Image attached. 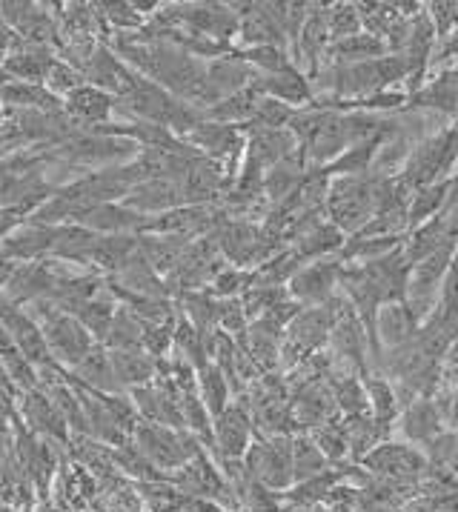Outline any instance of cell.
Returning a JSON list of instances; mask_svg holds the SVG:
<instances>
[{
  "mask_svg": "<svg viewBox=\"0 0 458 512\" xmlns=\"http://www.w3.org/2000/svg\"><path fill=\"white\" fill-rule=\"evenodd\" d=\"M250 475L267 490H287L292 481V438L281 435L270 444H255L247 452Z\"/></svg>",
  "mask_w": 458,
  "mask_h": 512,
  "instance_id": "cell-1",
  "label": "cell"
},
{
  "mask_svg": "<svg viewBox=\"0 0 458 512\" xmlns=\"http://www.w3.org/2000/svg\"><path fill=\"white\" fill-rule=\"evenodd\" d=\"M361 464L381 475V481H416L421 472H427V458L404 444H378L361 458Z\"/></svg>",
  "mask_w": 458,
  "mask_h": 512,
  "instance_id": "cell-2",
  "label": "cell"
},
{
  "mask_svg": "<svg viewBox=\"0 0 458 512\" xmlns=\"http://www.w3.org/2000/svg\"><path fill=\"white\" fill-rule=\"evenodd\" d=\"M341 315H335L330 307H315V309H304L292 318L290 324V338H287V355L292 352V361L298 358H307L313 349H318L327 338L330 332L338 324Z\"/></svg>",
  "mask_w": 458,
  "mask_h": 512,
  "instance_id": "cell-3",
  "label": "cell"
},
{
  "mask_svg": "<svg viewBox=\"0 0 458 512\" xmlns=\"http://www.w3.org/2000/svg\"><path fill=\"white\" fill-rule=\"evenodd\" d=\"M138 441H141V452L149 461L161 464V467H181L189 458L201 455L195 450V444L187 438H178L172 432L161 430V427H141L138 430Z\"/></svg>",
  "mask_w": 458,
  "mask_h": 512,
  "instance_id": "cell-4",
  "label": "cell"
},
{
  "mask_svg": "<svg viewBox=\"0 0 458 512\" xmlns=\"http://www.w3.org/2000/svg\"><path fill=\"white\" fill-rule=\"evenodd\" d=\"M341 278V264L338 261H321L313 267H304L295 272L292 278V295L301 298V301H310V304H321V301H330L333 295L335 281Z\"/></svg>",
  "mask_w": 458,
  "mask_h": 512,
  "instance_id": "cell-5",
  "label": "cell"
},
{
  "mask_svg": "<svg viewBox=\"0 0 458 512\" xmlns=\"http://www.w3.org/2000/svg\"><path fill=\"white\" fill-rule=\"evenodd\" d=\"M338 410L335 407V395L327 387H321L318 381H310L301 395H298V401H295V407H292V415H295V421L301 424V427H321V424H327V421H333V412Z\"/></svg>",
  "mask_w": 458,
  "mask_h": 512,
  "instance_id": "cell-6",
  "label": "cell"
},
{
  "mask_svg": "<svg viewBox=\"0 0 458 512\" xmlns=\"http://www.w3.org/2000/svg\"><path fill=\"white\" fill-rule=\"evenodd\" d=\"M215 435H218V444L221 452L232 458H244L247 452V441H250V418L241 407H227V410L218 415V424H215Z\"/></svg>",
  "mask_w": 458,
  "mask_h": 512,
  "instance_id": "cell-7",
  "label": "cell"
},
{
  "mask_svg": "<svg viewBox=\"0 0 458 512\" xmlns=\"http://www.w3.org/2000/svg\"><path fill=\"white\" fill-rule=\"evenodd\" d=\"M0 318H3V324L6 329L15 335V341L21 344L23 355H26V361L32 358V361H46V341H43V335L35 329V324L21 315L15 307H9V304H3L0 301Z\"/></svg>",
  "mask_w": 458,
  "mask_h": 512,
  "instance_id": "cell-8",
  "label": "cell"
},
{
  "mask_svg": "<svg viewBox=\"0 0 458 512\" xmlns=\"http://www.w3.org/2000/svg\"><path fill=\"white\" fill-rule=\"evenodd\" d=\"M404 435L416 444H430L433 438L441 435V415H438L436 404L427 398L413 401L407 412H404Z\"/></svg>",
  "mask_w": 458,
  "mask_h": 512,
  "instance_id": "cell-9",
  "label": "cell"
},
{
  "mask_svg": "<svg viewBox=\"0 0 458 512\" xmlns=\"http://www.w3.org/2000/svg\"><path fill=\"white\" fill-rule=\"evenodd\" d=\"M46 338H49V347L58 349L63 358H69V361H81L86 352H89V338H86L84 329L78 327L72 318L55 315L49 321Z\"/></svg>",
  "mask_w": 458,
  "mask_h": 512,
  "instance_id": "cell-10",
  "label": "cell"
},
{
  "mask_svg": "<svg viewBox=\"0 0 458 512\" xmlns=\"http://www.w3.org/2000/svg\"><path fill=\"white\" fill-rule=\"evenodd\" d=\"M321 472H327V455L315 447L313 438H295L292 441V478L301 484Z\"/></svg>",
  "mask_w": 458,
  "mask_h": 512,
  "instance_id": "cell-11",
  "label": "cell"
},
{
  "mask_svg": "<svg viewBox=\"0 0 458 512\" xmlns=\"http://www.w3.org/2000/svg\"><path fill=\"white\" fill-rule=\"evenodd\" d=\"M255 89H264V92H270L275 101L281 103H301V101H310V86L307 81L301 78V75H295L292 69L287 72H278V75H270V78H264L261 86H255Z\"/></svg>",
  "mask_w": 458,
  "mask_h": 512,
  "instance_id": "cell-12",
  "label": "cell"
},
{
  "mask_svg": "<svg viewBox=\"0 0 458 512\" xmlns=\"http://www.w3.org/2000/svg\"><path fill=\"white\" fill-rule=\"evenodd\" d=\"M413 327H416V315L410 312L407 304H387V309H381L378 329L387 338V344L401 347L407 341V335L413 332Z\"/></svg>",
  "mask_w": 458,
  "mask_h": 512,
  "instance_id": "cell-13",
  "label": "cell"
},
{
  "mask_svg": "<svg viewBox=\"0 0 458 512\" xmlns=\"http://www.w3.org/2000/svg\"><path fill=\"white\" fill-rule=\"evenodd\" d=\"M301 49H304V58L307 63L315 69V61H318V55L327 49V43H330V21H327V12L324 9H318L313 12L304 26H301Z\"/></svg>",
  "mask_w": 458,
  "mask_h": 512,
  "instance_id": "cell-14",
  "label": "cell"
},
{
  "mask_svg": "<svg viewBox=\"0 0 458 512\" xmlns=\"http://www.w3.org/2000/svg\"><path fill=\"white\" fill-rule=\"evenodd\" d=\"M384 52V41L375 38V35H353V38H344V41H335L333 55H338V63H361V61H375L381 58Z\"/></svg>",
  "mask_w": 458,
  "mask_h": 512,
  "instance_id": "cell-15",
  "label": "cell"
},
{
  "mask_svg": "<svg viewBox=\"0 0 458 512\" xmlns=\"http://www.w3.org/2000/svg\"><path fill=\"white\" fill-rule=\"evenodd\" d=\"M184 192L181 186L167 184V181H149L138 189V195L129 198V204L141 206V209H167V206L181 204Z\"/></svg>",
  "mask_w": 458,
  "mask_h": 512,
  "instance_id": "cell-16",
  "label": "cell"
},
{
  "mask_svg": "<svg viewBox=\"0 0 458 512\" xmlns=\"http://www.w3.org/2000/svg\"><path fill=\"white\" fill-rule=\"evenodd\" d=\"M247 78H250L247 66L235 61L212 63V69L207 72L209 89H212V95H215V98H218V95H224V92H238V89L247 83Z\"/></svg>",
  "mask_w": 458,
  "mask_h": 512,
  "instance_id": "cell-17",
  "label": "cell"
},
{
  "mask_svg": "<svg viewBox=\"0 0 458 512\" xmlns=\"http://www.w3.org/2000/svg\"><path fill=\"white\" fill-rule=\"evenodd\" d=\"M341 246V229L327 224H313V229L301 238V244L295 249V255L304 261V258H318L324 252H333Z\"/></svg>",
  "mask_w": 458,
  "mask_h": 512,
  "instance_id": "cell-18",
  "label": "cell"
},
{
  "mask_svg": "<svg viewBox=\"0 0 458 512\" xmlns=\"http://www.w3.org/2000/svg\"><path fill=\"white\" fill-rule=\"evenodd\" d=\"M447 192H450L447 181L418 189V195L413 198V206L407 209V218H410V224L418 226L421 221H427V218H436V212L441 209V204H447V198H444Z\"/></svg>",
  "mask_w": 458,
  "mask_h": 512,
  "instance_id": "cell-19",
  "label": "cell"
},
{
  "mask_svg": "<svg viewBox=\"0 0 458 512\" xmlns=\"http://www.w3.org/2000/svg\"><path fill=\"white\" fill-rule=\"evenodd\" d=\"M112 367H115V375L121 381H129V384H141V381L152 378V361L141 352H132V349H118L112 355Z\"/></svg>",
  "mask_w": 458,
  "mask_h": 512,
  "instance_id": "cell-20",
  "label": "cell"
},
{
  "mask_svg": "<svg viewBox=\"0 0 458 512\" xmlns=\"http://www.w3.org/2000/svg\"><path fill=\"white\" fill-rule=\"evenodd\" d=\"M313 441L318 450L327 455V461L333 458L338 461L344 452L350 450V441H347V427L341 424V421H327V424H321V427H315L313 430Z\"/></svg>",
  "mask_w": 458,
  "mask_h": 512,
  "instance_id": "cell-21",
  "label": "cell"
},
{
  "mask_svg": "<svg viewBox=\"0 0 458 512\" xmlns=\"http://www.w3.org/2000/svg\"><path fill=\"white\" fill-rule=\"evenodd\" d=\"M335 481H338V475L335 472H321V475H315L310 481H301L295 490L290 492V501L295 504H318V501H327V495L335 490Z\"/></svg>",
  "mask_w": 458,
  "mask_h": 512,
  "instance_id": "cell-22",
  "label": "cell"
},
{
  "mask_svg": "<svg viewBox=\"0 0 458 512\" xmlns=\"http://www.w3.org/2000/svg\"><path fill=\"white\" fill-rule=\"evenodd\" d=\"M335 407L341 412H347L350 418H355V415H364V410H367V392H364V387L358 384V378H341L338 384H335Z\"/></svg>",
  "mask_w": 458,
  "mask_h": 512,
  "instance_id": "cell-23",
  "label": "cell"
},
{
  "mask_svg": "<svg viewBox=\"0 0 458 512\" xmlns=\"http://www.w3.org/2000/svg\"><path fill=\"white\" fill-rule=\"evenodd\" d=\"M192 141L195 144H201L209 152H215V155H221V152H229V149H235L238 144V135H235V129L232 126H198L195 132H192Z\"/></svg>",
  "mask_w": 458,
  "mask_h": 512,
  "instance_id": "cell-24",
  "label": "cell"
},
{
  "mask_svg": "<svg viewBox=\"0 0 458 512\" xmlns=\"http://www.w3.org/2000/svg\"><path fill=\"white\" fill-rule=\"evenodd\" d=\"M367 398L373 401L375 421L387 427V421H390L398 410L396 392L390 390V384H387V381H381V378H370V381H367Z\"/></svg>",
  "mask_w": 458,
  "mask_h": 512,
  "instance_id": "cell-25",
  "label": "cell"
},
{
  "mask_svg": "<svg viewBox=\"0 0 458 512\" xmlns=\"http://www.w3.org/2000/svg\"><path fill=\"white\" fill-rule=\"evenodd\" d=\"M69 106L75 115H81L86 121H98V118H106V112H109V98L95 89H78V92H72Z\"/></svg>",
  "mask_w": 458,
  "mask_h": 512,
  "instance_id": "cell-26",
  "label": "cell"
},
{
  "mask_svg": "<svg viewBox=\"0 0 458 512\" xmlns=\"http://www.w3.org/2000/svg\"><path fill=\"white\" fill-rule=\"evenodd\" d=\"M52 287V278L46 275V269L43 267H23L21 272H15V278H12V295L15 298H32V295H38L43 289Z\"/></svg>",
  "mask_w": 458,
  "mask_h": 512,
  "instance_id": "cell-27",
  "label": "cell"
},
{
  "mask_svg": "<svg viewBox=\"0 0 458 512\" xmlns=\"http://www.w3.org/2000/svg\"><path fill=\"white\" fill-rule=\"evenodd\" d=\"M327 21H330V38L344 41V38L358 35L361 15H358V6H333L327 9Z\"/></svg>",
  "mask_w": 458,
  "mask_h": 512,
  "instance_id": "cell-28",
  "label": "cell"
},
{
  "mask_svg": "<svg viewBox=\"0 0 458 512\" xmlns=\"http://www.w3.org/2000/svg\"><path fill=\"white\" fill-rule=\"evenodd\" d=\"M201 384H204V401H207L209 412H212V415H221V412L227 410V384H224L221 369L218 367L204 369Z\"/></svg>",
  "mask_w": 458,
  "mask_h": 512,
  "instance_id": "cell-29",
  "label": "cell"
},
{
  "mask_svg": "<svg viewBox=\"0 0 458 512\" xmlns=\"http://www.w3.org/2000/svg\"><path fill=\"white\" fill-rule=\"evenodd\" d=\"M112 361H106L104 355H98V352H86L84 358H81V375L89 378L92 384H101V387H112V378H115V369L109 367Z\"/></svg>",
  "mask_w": 458,
  "mask_h": 512,
  "instance_id": "cell-30",
  "label": "cell"
},
{
  "mask_svg": "<svg viewBox=\"0 0 458 512\" xmlns=\"http://www.w3.org/2000/svg\"><path fill=\"white\" fill-rule=\"evenodd\" d=\"M430 21L438 35H450V29L458 26V3H433Z\"/></svg>",
  "mask_w": 458,
  "mask_h": 512,
  "instance_id": "cell-31",
  "label": "cell"
},
{
  "mask_svg": "<svg viewBox=\"0 0 458 512\" xmlns=\"http://www.w3.org/2000/svg\"><path fill=\"white\" fill-rule=\"evenodd\" d=\"M218 321L227 329H241L244 327V309H241V304L229 301L224 307H218Z\"/></svg>",
  "mask_w": 458,
  "mask_h": 512,
  "instance_id": "cell-32",
  "label": "cell"
},
{
  "mask_svg": "<svg viewBox=\"0 0 458 512\" xmlns=\"http://www.w3.org/2000/svg\"><path fill=\"white\" fill-rule=\"evenodd\" d=\"M244 284H247V278H244L241 272H224V275H218V281H215V292L232 295V292H238Z\"/></svg>",
  "mask_w": 458,
  "mask_h": 512,
  "instance_id": "cell-33",
  "label": "cell"
},
{
  "mask_svg": "<svg viewBox=\"0 0 458 512\" xmlns=\"http://www.w3.org/2000/svg\"><path fill=\"white\" fill-rule=\"evenodd\" d=\"M430 512H458V495H444L430 507Z\"/></svg>",
  "mask_w": 458,
  "mask_h": 512,
  "instance_id": "cell-34",
  "label": "cell"
},
{
  "mask_svg": "<svg viewBox=\"0 0 458 512\" xmlns=\"http://www.w3.org/2000/svg\"><path fill=\"white\" fill-rule=\"evenodd\" d=\"M458 55V29L453 32V38L444 43V49H441V58H456Z\"/></svg>",
  "mask_w": 458,
  "mask_h": 512,
  "instance_id": "cell-35",
  "label": "cell"
},
{
  "mask_svg": "<svg viewBox=\"0 0 458 512\" xmlns=\"http://www.w3.org/2000/svg\"><path fill=\"white\" fill-rule=\"evenodd\" d=\"M12 224H15V212H3V209H0V232L9 229Z\"/></svg>",
  "mask_w": 458,
  "mask_h": 512,
  "instance_id": "cell-36",
  "label": "cell"
},
{
  "mask_svg": "<svg viewBox=\"0 0 458 512\" xmlns=\"http://www.w3.org/2000/svg\"><path fill=\"white\" fill-rule=\"evenodd\" d=\"M398 512H430L427 504H421V501H413V504H404Z\"/></svg>",
  "mask_w": 458,
  "mask_h": 512,
  "instance_id": "cell-37",
  "label": "cell"
},
{
  "mask_svg": "<svg viewBox=\"0 0 458 512\" xmlns=\"http://www.w3.org/2000/svg\"><path fill=\"white\" fill-rule=\"evenodd\" d=\"M9 272H12V267H9V261H6V255H0V284L9 278Z\"/></svg>",
  "mask_w": 458,
  "mask_h": 512,
  "instance_id": "cell-38",
  "label": "cell"
},
{
  "mask_svg": "<svg viewBox=\"0 0 458 512\" xmlns=\"http://www.w3.org/2000/svg\"><path fill=\"white\" fill-rule=\"evenodd\" d=\"M456 441H458V435H456Z\"/></svg>",
  "mask_w": 458,
  "mask_h": 512,
  "instance_id": "cell-39",
  "label": "cell"
}]
</instances>
